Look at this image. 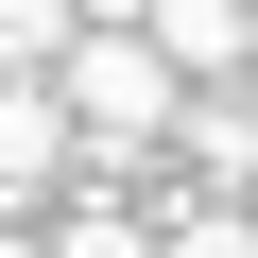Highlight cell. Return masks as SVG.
Listing matches in <instances>:
<instances>
[{"mask_svg": "<svg viewBox=\"0 0 258 258\" xmlns=\"http://www.w3.org/2000/svg\"><path fill=\"white\" fill-rule=\"evenodd\" d=\"M35 86L69 103V155H155V138H172V103H189L155 35H69V52H52Z\"/></svg>", "mask_w": 258, "mask_h": 258, "instance_id": "obj_1", "label": "cell"}, {"mask_svg": "<svg viewBox=\"0 0 258 258\" xmlns=\"http://www.w3.org/2000/svg\"><path fill=\"white\" fill-rule=\"evenodd\" d=\"M52 189H69V103L35 69H0V224H35Z\"/></svg>", "mask_w": 258, "mask_h": 258, "instance_id": "obj_2", "label": "cell"}, {"mask_svg": "<svg viewBox=\"0 0 258 258\" xmlns=\"http://www.w3.org/2000/svg\"><path fill=\"white\" fill-rule=\"evenodd\" d=\"M155 155H189V189H241V172H258V120H241V86H189Z\"/></svg>", "mask_w": 258, "mask_h": 258, "instance_id": "obj_3", "label": "cell"}, {"mask_svg": "<svg viewBox=\"0 0 258 258\" xmlns=\"http://www.w3.org/2000/svg\"><path fill=\"white\" fill-rule=\"evenodd\" d=\"M138 35L172 52V86H241V35H258V18H241V0H155Z\"/></svg>", "mask_w": 258, "mask_h": 258, "instance_id": "obj_4", "label": "cell"}, {"mask_svg": "<svg viewBox=\"0 0 258 258\" xmlns=\"http://www.w3.org/2000/svg\"><path fill=\"white\" fill-rule=\"evenodd\" d=\"M69 52V0H0V69H52Z\"/></svg>", "mask_w": 258, "mask_h": 258, "instance_id": "obj_5", "label": "cell"}]
</instances>
